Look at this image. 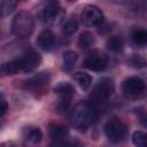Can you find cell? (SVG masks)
Listing matches in <instances>:
<instances>
[{
  "instance_id": "cell-13",
  "label": "cell",
  "mask_w": 147,
  "mask_h": 147,
  "mask_svg": "<svg viewBox=\"0 0 147 147\" xmlns=\"http://www.w3.org/2000/svg\"><path fill=\"white\" fill-rule=\"evenodd\" d=\"M131 38L136 45L145 46L147 45V30L142 28H136L131 33Z\"/></svg>"
},
{
  "instance_id": "cell-21",
  "label": "cell",
  "mask_w": 147,
  "mask_h": 147,
  "mask_svg": "<svg viewBox=\"0 0 147 147\" xmlns=\"http://www.w3.org/2000/svg\"><path fill=\"white\" fill-rule=\"evenodd\" d=\"M129 63H130L131 67L137 68V69H141V68H145V67L147 65L146 59H144L142 56L137 55V54H133V55L129 59Z\"/></svg>"
},
{
  "instance_id": "cell-29",
  "label": "cell",
  "mask_w": 147,
  "mask_h": 147,
  "mask_svg": "<svg viewBox=\"0 0 147 147\" xmlns=\"http://www.w3.org/2000/svg\"><path fill=\"white\" fill-rule=\"evenodd\" d=\"M2 147H16V146L13 142H7V144H3Z\"/></svg>"
},
{
  "instance_id": "cell-25",
  "label": "cell",
  "mask_w": 147,
  "mask_h": 147,
  "mask_svg": "<svg viewBox=\"0 0 147 147\" xmlns=\"http://www.w3.org/2000/svg\"><path fill=\"white\" fill-rule=\"evenodd\" d=\"M8 110V105L5 99H1V108H0V116H3Z\"/></svg>"
},
{
  "instance_id": "cell-12",
  "label": "cell",
  "mask_w": 147,
  "mask_h": 147,
  "mask_svg": "<svg viewBox=\"0 0 147 147\" xmlns=\"http://www.w3.org/2000/svg\"><path fill=\"white\" fill-rule=\"evenodd\" d=\"M68 132L67 129L62 125H51L49 126V137L53 141H63V139L67 137Z\"/></svg>"
},
{
  "instance_id": "cell-23",
  "label": "cell",
  "mask_w": 147,
  "mask_h": 147,
  "mask_svg": "<svg viewBox=\"0 0 147 147\" xmlns=\"http://www.w3.org/2000/svg\"><path fill=\"white\" fill-rule=\"evenodd\" d=\"M16 7V2L15 1H11V0H5V1H1V5H0V10H1V15L5 16V15H8L10 14Z\"/></svg>"
},
{
  "instance_id": "cell-10",
  "label": "cell",
  "mask_w": 147,
  "mask_h": 147,
  "mask_svg": "<svg viewBox=\"0 0 147 147\" xmlns=\"http://www.w3.org/2000/svg\"><path fill=\"white\" fill-rule=\"evenodd\" d=\"M64 10L56 3H49L45 7L42 11V18L44 22L47 24H55L60 22L64 16Z\"/></svg>"
},
{
  "instance_id": "cell-6",
  "label": "cell",
  "mask_w": 147,
  "mask_h": 147,
  "mask_svg": "<svg viewBox=\"0 0 147 147\" xmlns=\"http://www.w3.org/2000/svg\"><path fill=\"white\" fill-rule=\"evenodd\" d=\"M82 22L86 26H99L103 22V14L96 6H86L82 11Z\"/></svg>"
},
{
  "instance_id": "cell-9",
  "label": "cell",
  "mask_w": 147,
  "mask_h": 147,
  "mask_svg": "<svg viewBox=\"0 0 147 147\" xmlns=\"http://www.w3.org/2000/svg\"><path fill=\"white\" fill-rule=\"evenodd\" d=\"M107 64H108L107 57L98 52L90 54L84 61V65L92 71H103L107 68Z\"/></svg>"
},
{
  "instance_id": "cell-28",
  "label": "cell",
  "mask_w": 147,
  "mask_h": 147,
  "mask_svg": "<svg viewBox=\"0 0 147 147\" xmlns=\"http://www.w3.org/2000/svg\"><path fill=\"white\" fill-rule=\"evenodd\" d=\"M67 147H84V145H83L82 142H79V141L75 140V141H71L70 144H68V145H67Z\"/></svg>"
},
{
  "instance_id": "cell-3",
  "label": "cell",
  "mask_w": 147,
  "mask_h": 147,
  "mask_svg": "<svg viewBox=\"0 0 147 147\" xmlns=\"http://www.w3.org/2000/svg\"><path fill=\"white\" fill-rule=\"evenodd\" d=\"M114 92V84L110 79L103 78L101 79L98 85L94 87L92 94H91V103L94 107H98L100 105H103L108 101L110 95Z\"/></svg>"
},
{
  "instance_id": "cell-2",
  "label": "cell",
  "mask_w": 147,
  "mask_h": 147,
  "mask_svg": "<svg viewBox=\"0 0 147 147\" xmlns=\"http://www.w3.org/2000/svg\"><path fill=\"white\" fill-rule=\"evenodd\" d=\"M34 26L33 16L28 11H20L11 22V31L17 38H28Z\"/></svg>"
},
{
  "instance_id": "cell-7",
  "label": "cell",
  "mask_w": 147,
  "mask_h": 147,
  "mask_svg": "<svg viewBox=\"0 0 147 147\" xmlns=\"http://www.w3.org/2000/svg\"><path fill=\"white\" fill-rule=\"evenodd\" d=\"M20 65V70L23 72H31L33 71L41 62V56L34 51H29L23 54L21 57L16 59Z\"/></svg>"
},
{
  "instance_id": "cell-1",
  "label": "cell",
  "mask_w": 147,
  "mask_h": 147,
  "mask_svg": "<svg viewBox=\"0 0 147 147\" xmlns=\"http://www.w3.org/2000/svg\"><path fill=\"white\" fill-rule=\"evenodd\" d=\"M96 107L90 101H83L74 108L71 113V122L78 130H85L96 119Z\"/></svg>"
},
{
  "instance_id": "cell-27",
  "label": "cell",
  "mask_w": 147,
  "mask_h": 147,
  "mask_svg": "<svg viewBox=\"0 0 147 147\" xmlns=\"http://www.w3.org/2000/svg\"><path fill=\"white\" fill-rule=\"evenodd\" d=\"M67 146L63 141H52V144L48 146V147H64Z\"/></svg>"
},
{
  "instance_id": "cell-15",
  "label": "cell",
  "mask_w": 147,
  "mask_h": 147,
  "mask_svg": "<svg viewBox=\"0 0 147 147\" xmlns=\"http://www.w3.org/2000/svg\"><path fill=\"white\" fill-rule=\"evenodd\" d=\"M78 55L74 51H68L63 54V69L65 71H71L77 62Z\"/></svg>"
},
{
  "instance_id": "cell-22",
  "label": "cell",
  "mask_w": 147,
  "mask_h": 147,
  "mask_svg": "<svg viewBox=\"0 0 147 147\" xmlns=\"http://www.w3.org/2000/svg\"><path fill=\"white\" fill-rule=\"evenodd\" d=\"M55 91H56L57 93L62 94V95L64 96V99H70L71 95H72V93H74L72 86L69 85V84H64V83L57 85V86L55 87Z\"/></svg>"
},
{
  "instance_id": "cell-11",
  "label": "cell",
  "mask_w": 147,
  "mask_h": 147,
  "mask_svg": "<svg viewBox=\"0 0 147 147\" xmlns=\"http://www.w3.org/2000/svg\"><path fill=\"white\" fill-rule=\"evenodd\" d=\"M37 45L44 49V51H49L54 47L55 45V37L54 33L51 30H44L39 33L37 38Z\"/></svg>"
},
{
  "instance_id": "cell-4",
  "label": "cell",
  "mask_w": 147,
  "mask_h": 147,
  "mask_svg": "<svg viewBox=\"0 0 147 147\" xmlns=\"http://www.w3.org/2000/svg\"><path fill=\"white\" fill-rule=\"evenodd\" d=\"M105 133L111 142H119L126 134V126L119 118L111 117L105 125Z\"/></svg>"
},
{
  "instance_id": "cell-19",
  "label": "cell",
  "mask_w": 147,
  "mask_h": 147,
  "mask_svg": "<svg viewBox=\"0 0 147 147\" xmlns=\"http://www.w3.org/2000/svg\"><path fill=\"white\" fill-rule=\"evenodd\" d=\"M1 71L3 75H14V74H17L18 71H21L17 60H13V61L3 63L1 67Z\"/></svg>"
},
{
  "instance_id": "cell-16",
  "label": "cell",
  "mask_w": 147,
  "mask_h": 147,
  "mask_svg": "<svg viewBox=\"0 0 147 147\" xmlns=\"http://www.w3.org/2000/svg\"><path fill=\"white\" fill-rule=\"evenodd\" d=\"M94 44V37L91 32L88 31H84L80 33L79 38H78V46L83 49H86L88 47H91Z\"/></svg>"
},
{
  "instance_id": "cell-5",
  "label": "cell",
  "mask_w": 147,
  "mask_h": 147,
  "mask_svg": "<svg viewBox=\"0 0 147 147\" xmlns=\"http://www.w3.org/2000/svg\"><path fill=\"white\" fill-rule=\"evenodd\" d=\"M146 88L145 82L137 76H132L129 77L127 79L124 80L123 85H122V90L124 92V94L129 98H137L139 95H141L144 93Z\"/></svg>"
},
{
  "instance_id": "cell-14",
  "label": "cell",
  "mask_w": 147,
  "mask_h": 147,
  "mask_svg": "<svg viewBox=\"0 0 147 147\" xmlns=\"http://www.w3.org/2000/svg\"><path fill=\"white\" fill-rule=\"evenodd\" d=\"M42 133L38 127H32L28 131L25 136V141L28 142V146H36L41 141Z\"/></svg>"
},
{
  "instance_id": "cell-20",
  "label": "cell",
  "mask_w": 147,
  "mask_h": 147,
  "mask_svg": "<svg viewBox=\"0 0 147 147\" xmlns=\"http://www.w3.org/2000/svg\"><path fill=\"white\" fill-rule=\"evenodd\" d=\"M132 141L136 147H147V133L136 131L132 136Z\"/></svg>"
},
{
  "instance_id": "cell-18",
  "label": "cell",
  "mask_w": 147,
  "mask_h": 147,
  "mask_svg": "<svg viewBox=\"0 0 147 147\" xmlns=\"http://www.w3.org/2000/svg\"><path fill=\"white\" fill-rule=\"evenodd\" d=\"M75 79L79 84V86L83 87V88H88L92 84V77L86 72H82V71L76 72L75 74Z\"/></svg>"
},
{
  "instance_id": "cell-17",
  "label": "cell",
  "mask_w": 147,
  "mask_h": 147,
  "mask_svg": "<svg viewBox=\"0 0 147 147\" xmlns=\"http://www.w3.org/2000/svg\"><path fill=\"white\" fill-rule=\"evenodd\" d=\"M107 48L114 53L121 52L123 48V40L118 36H113L107 40Z\"/></svg>"
},
{
  "instance_id": "cell-26",
  "label": "cell",
  "mask_w": 147,
  "mask_h": 147,
  "mask_svg": "<svg viewBox=\"0 0 147 147\" xmlns=\"http://www.w3.org/2000/svg\"><path fill=\"white\" fill-rule=\"evenodd\" d=\"M139 121H140V123H141L142 125L147 126V113L141 111L140 115H139Z\"/></svg>"
},
{
  "instance_id": "cell-24",
  "label": "cell",
  "mask_w": 147,
  "mask_h": 147,
  "mask_svg": "<svg viewBox=\"0 0 147 147\" xmlns=\"http://www.w3.org/2000/svg\"><path fill=\"white\" fill-rule=\"evenodd\" d=\"M77 28H78V24L76 22V20L71 18V20H68L64 24H63V32L65 34H74L76 31H77Z\"/></svg>"
},
{
  "instance_id": "cell-8",
  "label": "cell",
  "mask_w": 147,
  "mask_h": 147,
  "mask_svg": "<svg viewBox=\"0 0 147 147\" xmlns=\"http://www.w3.org/2000/svg\"><path fill=\"white\" fill-rule=\"evenodd\" d=\"M49 83V75L48 72H39L36 76L26 79L23 83V87L30 92H41L47 87Z\"/></svg>"
}]
</instances>
